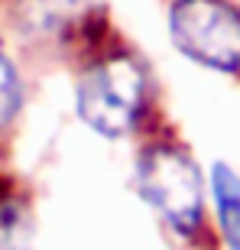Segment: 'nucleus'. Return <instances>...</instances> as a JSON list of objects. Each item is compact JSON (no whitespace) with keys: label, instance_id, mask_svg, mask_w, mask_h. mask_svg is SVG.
I'll list each match as a JSON object with an SVG mask.
<instances>
[{"label":"nucleus","instance_id":"obj_1","mask_svg":"<svg viewBox=\"0 0 240 250\" xmlns=\"http://www.w3.org/2000/svg\"><path fill=\"white\" fill-rule=\"evenodd\" d=\"M78 117L104 137H123L137 127L146 104V72L130 56H107L78 82Z\"/></svg>","mask_w":240,"mask_h":250},{"label":"nucleus","instance_id":"obj_2","mask_svg":"<svg viewBox=\"0 0 240 250\" xmlns=\"http://www.w3.org/2000/svg\"><path fill=\"white\" fill-rule=\"evenodd\" d=\"M140 195L166 218L179 234H195L204 211V188L198 166L179 146L156 143L140 153L137 163Z\"/></svg>","mask_w":240,"mask_h":250},{"label":"nucleus","instance_id":"obj_3","mask_svg":"<svg viewBox=\"0 0 240 250\" xmlns=\"http://www.w3.org/2000/svg\"><path fill=\"white\" fill-rule=\"evenodd\" d=\"M169 29L188 59L218 72L240 68V10L227 0H176Z\"/></svg>","mask_w":240,"mask_h":250},{"label":"nucleus","instance_id":"obj_4","mask_svg":"<svg viewBox=\"0 0 240 250\" xmlns=\"http://www.w3.org/2000/svg\"><path fill=\"white\" fill-rule=\"evenodd\" d=\"M91 13V0H26L23 20L26 29L33 33H46V36H65L72 26L84 23Z\"/></svg>","mask_w":240,"mask_h":250},{"label":"nucleus","instance_id":"obj_5","mask_svg":"<svg viewBox=\"0 0 240 250\" xmlns=\"http://www.w3.org/2000/svg\"><path fill=\"white\" fill-rule=\"evenodd\" d=\"M211 195L224 241L231 250H240V176L231 172L224 163H218L211 172Z\"/></svg>","mask_w":240,"mask_h":250},{"label":"nucleus","instance_id":"obj_6","mask_svg":"<svg viewBox=\"0 0 240 250\" xmlns=\"http://www.w3.org/2000/svg\"><path fill=\"white\" fill-rule=\"evenodd\" d=\"M0 250H33L26 214L17 202L0 205Z\"/></svg>","mask_w":240,"mask_h":250},{"label":"nucleus","instance_id":"obj_7","mask_svg":"<svg viewBox=\"0 0 240 250\" xmlns=\"http://www.w3.org/2000/svg\"><path fill=\"white\" fill-rule=\"evenodd\" d=\"M17 107H20V78L10 59L0 52V127H7L13 121Z\"/></svg>","mask_w":240,"mask_h":250}]
</instances>
